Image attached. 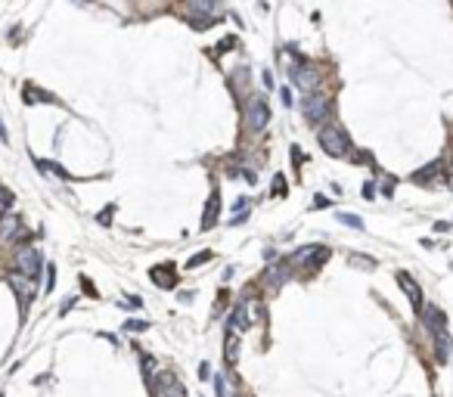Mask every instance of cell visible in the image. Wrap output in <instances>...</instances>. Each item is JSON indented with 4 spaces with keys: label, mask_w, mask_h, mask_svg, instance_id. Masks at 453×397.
Segmentation results:
<instances>
[{
    "label": "cell",
    "mask_w": 453,
    "mask_h": 397,
    "mask_svg": "<svg viewBox=\"0 0 453 397\" xmlns=\"http://www.w3.org/2000/svg\"><path fill=\"white\" fill-rule=\"evenodd\" d=\"M224 357H226V363H230V366H236V360H239V335H236V332H230V335H226Z\"/></svg>",
    "instance_id": "obj_16"
},
{
    "label": "cell",
    "mask_w": 453,
    "mask_h": 397,
    "mask_svg": "<svg viewBox=\"0 0 453 397\" xmlns=\"http://www.w3.org/2000/svg\"><path fill=\"white\" fill-rule=\"evenodd\" d=\"M289 81L295 84V87H301V90H307V94H310V90L320 87V72L301 59L298 65H292V69H289Z\"/></svg>",
    "instance_id": "obj_6"
},
{
    "label": "cell",
    "mask_w": 453,
    "mask_h": 397,
    "mask_svg": "<svg viewBox=\"0 0 453 397\" xmlns=\"http://www.w3.org/2000/svg\"><path fill=\"white\" fill-rule=\"evenodd\" d=\"M211 376V366H208V363H202V366H199V378H208Z\"/></svg>",
    "instance_id": "obj_31"
},
{
    "label": "cell",
    "mask_w": 453,
    "mask_h": 397,
    "mask_svg": "<svg viewBox=\"0 0 453 397\" xmlns=\"http://www.w3.org/2000/svg\"><path fill=\"white\" fill-rule=\"evenodd\" d=\"M38 168H40V171H47V174H53V177H72V174H65L59 165H53V162H44V158H38Z\"/></svg>",
    "instance_id": "obj_21"
},
{
    "label": "cell",
    "mask_w": 453,
    "mask_h": 397,
    "mask_svg": "<svg viewBox=\"0 0 453 397\" xmlns=\"http://www.w3.org/2000/svg\"><path fill=\"white\" fill-rule=\"evenodd\" d=\"M292 165H295V168L301 165V152H298V146H292Z\"/></svg>",
    "instance_id": "obj_32"
},
{
    "label": "cell",
    "mask_w": 453,
    "mask_h": 397,
    "mask_svg": "<svg viewBox=\"0 0 453 397\" xmlns=\"http://www.w3.org/2000/svg\"><path fill=\"white\" fill-rule=\"evenodd\" d=\"M16 267H19L22 276H28V280H38L40 270H44V261H40V251L31 248V246H22L16 251Z\"/></svg>",
    "instance_id": "obj_5"
},
{
    "label": "cell",
    "mask_w": 453,
    "mask_h": 397,
    "mask_svg": "<svg viewBox=\"0 0 453 397\" xmlns=\"http://www.w3.org/2000/svg\"><path fill=\"white\" fill-rule=\"evenodd\" d=\"M422 323L432 329V335L447 332V317H444V310H441V307H434V304H425V310H422Z\"/></svg>",
    "instance_id": "obj_10"
},
{
    "label": "cell",
    "mask_w": 453,
    "mask_h": 397,
    "mask_svg": "<svg viewBox=\"0 0 453 397\" xmlns=\"http://www.w3.org/2000/svg\"><path fill=\"white\" fill-rule=\"evenodd\" d=\"M332 205V199H326V196H314V208H329Z\"/></svg>",
    "instance_id": "obj_29"
},
{
    "label": "cell",
    "mask_w": 453,
    "mask_h": 397,
    "mask_svg": "<svg viewBox=\"0 0 453 397\" xmlns=\"http://www.w3.org/2000/svg\"><path fill=\"white\" fill-rule=\"evenodd\" d=\"M434 171H441V162H432L429 168H419V171L413 174V180H416V183H429L432 177H434Z\"/></svg>",
    "instance_id": "obj_20"
},
{
    "label": "cell",
    "mask_w": 453,
    "mask_h": 397,
    "mask_svg": "<svg viewBox=\"0 0 453 397\" xmlns=\"http://www.w3.org/2000/svg\"><path fill=\"white\" fill-rule=\"evenodd\" d=\"M245 205H248V199H245V196H239V199H236V205H233V208H236V211H242Z\"/></svg>",
    "instance_id": "obj_35"
},
{
    "label": "cell",
    "mask_w": 453,
    "mask_h": 397,
    "mask_svg": "<svg viewBox=\"0 0 453 397\" xmlns=\"http://www.w3.org/2000/svg\"><path fill=\"white\" fill-rule=\"evenodd\" d=\"M397 285H400V289L407 292L410 304H413V307L419 310V314H422V289H419V283H416V280H413V276H410V273H404V270H400V273H397Z\"/></svg>",
    "instance_id": "obj_9"
},
{
    "label": "cell",
    "mask_w": 453,
    "mask_h": 397,
    "mask_svg": "<svg viewBox=\"0 0 453 397\" xmlns=\"http://www.w3.org/2000/svg\"><path fill=\"white\" fill-rule=\"evenodd\" d=\"M109 217H112V208H106V211H99V224H109Z\"/></svg>",
    "instance_id": "obj_34"
},
{
    "label": "cell",
    "mask_w": 453,
    "mask_h": 397,
    "mask_svg": "<svg viewBox=\"0 0 453 397\" xmlns=\"http://www.w3.org/2000/svg\"><path fill=\"white\" fill-rule=\"evenodd\" d=\"M329 112H332V103L323 94H307L301 99V115H304L310 124H323L326 118H329Z\"/></svg>",
    "instance_id": "obj_3"
},
{
    "label": "cell",
    "mask_w": 453,
    "mask_h": 397,
    "mask_svg": "<svg viewBox=\"0 0 453 397\" xmlns=\"http://www.w3.org/2000/svg\"><path fill=\"white\" fill-rule=\"evenodd\" d=\"M6 283H10V289L16 292V298L22 301V307L35 301V280H28V276H22L19 270H13V273H6Z\"/></svg>",
    "instance_id": "obj_7"
},
{
    "label": "cell",
    "mask_w": 453,
    "mask_h": 397,
    "mask_svg": "<svg viewBox=\"0 0 453 397\" xmlns=\"http://www.w3.org/2000/svg\"><path fill=\"white\" fill-rule=\"evenodd\" d=\"M289 273H292V267L286 264V261H280L276 267H270V270H267V283H270L273 289H280V285L289 280Z\"/></svg>",
    "instance_id": "obj_13"
},
{
    "label": "cell",
    "mask_w": 453,
    "mask_h": 397,
    "mask_svg": "<svg viewBox=\"0 0 453 397\" xmlns=\"http://www.w3.org/2000/svg\"><path fill=\"white\" fill-rule=\"evenodd\" d=\"M450 344H453V339H450L447 332L434 335V348H438V363H447V357H450Z\"/></svg>",
    "instance_id": "obj_18"
},
{
    "label": "cell",
    "mask_w": 453,
    "mask_h": 397,
    "mask_svg": "<svg viewBox=\"0 0 453 397\" xmlns=\"http://www.w3.org/2000/svg\"><path fill=\"white\" fill-rule=\"evenodd\" d=\"M226 323H230V332H236V335H239V332H245V329H248L245 307H236V310H233V317L226 320Z\"/></svg>",
    "instance_id": "obj_17"
},
{
    "label": "cell",
    "mask_w": 453,
    "mask_h": 397,
    "mask_svg": "<svg viewBox=\"0 0 453 397\" xmlns=\"http://www.w3.org/2000/svg\"><path fill=\"white\" fill-rule=\"evenodd\" d=\"M351 264H357V267H366V270H373V267H376V261H370V258H360V255H354V258H351Z\"/></svg>",
    "instance_id": "obj_27"
},
{
    "label": "cell",
    "mask_w": 453,
    "mask_h": 397,
    "mask_svg": "<svg viewBox=\"0 0 453 397\" xmlns=\"http://www.w3.org/2000/svg\"><path fill=\"white\" fill-rule=\"evenodd\" d=\"M152 283L158 285V289H174V285H177V273H174L171 264L152 267Z\"/></svg>",
    "instance_id": "obj_12"
},
{
    "label": "cell",
    "mask_w": 453,
    "mask_h": 397,
    "mask_svg": "<svg viewBox=\"0 0 453 397\" xmlns=\"http://www.w3.org/2000/svg\"><path fill=\"white\" fill-rule=\"evenodd\" d=\"M245 124L248 131L261 133L267 124H270V106H267V99L261 94H251L248 103H245Z\"/></svg>",
    "instance_id": "obj_2"
},
{
    "label": "cell",
    "mask_w": 453,
    "mask_h": 397,
    "mask_svg": "<svg viewBox=\"0 0 453 397\" xmlns=\"http://www.w3.org/2000/svg\"><path fill=\"white\" fill-rule=\"evenodd\" d=\"M13 205V196H10V189H0V217H6V211H10Z\"/></svg>",
    "instance_id": "obj_24"
},
{
    "label": "cell",
    "mask_w": 453,
    "mask_h": 397,
    "mask_svg": "<svg viewBox=\"0 0 453 397\" xmlns=\"http://www.w3.org/2000/svg\"><path fill=\"white\" fill-rule=\"evenodd\" d=\"M317 140H320L323 152H326V155H332V158L348 155V149H351V137H348V131L341 128V124H326V128H320Z\"/></svg>",
    "instance_id": "obj_1"
},
{
    "label": "cell",
    "mask_w": 453,
    "mask_h": 397,
    "mask_svg": "<svg viewBox=\"0 0 453 397\" xmlns=\"http://www.w3.org/2000/svg\"><path fill=\"white\" fill-rule=\"evenodd\" d=\"M19 233H22V224H19L16 214L0 217V239H13V236H19Z\"/></svg>",
    "instance_id": "obj_14"
},
{
    "label": "cell",
    "mask_w": 453,
    "mask_h": 397,
    "mask_svg": "<svg viewBox=\"0 0 453 397\" xmlns=\"http://www.w3.org/2000/svg\"><path fill=\"white\" fill-rule=\"evenodd\" d=\"M205 261H211V251H202V255H192L187 261V267H199V264H205Z\"/></svg>",
    "instance_id": "obj_25"
},
{
    "label": "cell",
    "mask_w": 453,
    "mask_h": 397,
    "mask_svg": "<svg viewBox=\"0 0 453 397\" xmlns=\"http://www.w3.org/2000/svg\"><path fill=\"white\" fill-rule=\"evenodd\" d=\"M0 140H3V143H6V131H3V124H0Z\"/></svg>",
    "instance_id": "obj_36"
},
{
    "label": "cell",
    "mask_w": 453,
    "mask_h": 397,
    "mask_svg": "<svg viewBox=\"0 0 453 397\" xmlns=\"http://www.w3.org/2000/svg\"><path fill=\"white\" fill-rule=\"evenodd\" d=\"M22 94H25V103H59L53 94H44V90H38L35 84H25L22 87Z\"/></svg>",
    "instance_id": "obj_15"
},
{
    "label": "cell",
    "mask_w": 453,
    "mask_h": 397,
    "mask_svg": "<svg viewBox=\"0 0 453 397\" xmlns=\"http://www.w3.org/2000/svg\"><path fill=\"white\" fill-rule=\"evenodd\" d=\"M217 10V6L211 3V0H196V3H189L187 6V13H202L205 19H211V13Z\"/></svg>",
    "instance_id": "obj_19"
},
{
    "label": "cell",
    "mask_w": 453,
    "mask_h": 397,
    "mask_svg": "<svg viewBox=\"0 0 453 397\" xmlns=\"http://www.w3.org/2000/svg\"><path fill=\"white\" fill-rule=\"evenodd\" d=\"M339 221H341V224H348V227H354V230H363V221H360V214H348V211H341Z\"/></svg>",
    "instance_id": "obj_23"
},
{
    "label": "cell",
    "mask_w": 453,
    "mask_h": 397,
    "mask_svg": "<svg viewBox=\"0 0 453 397\" xmlns=\"http://www.w3.org/2000/svg\"><path fill=\"white\" fill-rule=\"evenodd\" d=\"M326 261H329V248H323V246H304L292 255V264H301L307 273H317Z\"/></svg>",
    "instance_id": "obj_4"
},
{
    "label": "cell",
    "mask_w": 453,
    "mask_h": 397,
    "mask_svg": "<svg viewBox=\"0 0 453 397\" xmlns=\"http://www.w3.org/2000/svg\"><path fill=\"white\" fill-rule=\"evenodd\" d=\"M217 214H221V189H211V196H208V205H205V214H202V230H211V227L217 224Z\"/></svg>",
    "instance_id": "obj_11"
},
{
    "label": "cell",
    "mask_w": 453,
    "mask_h": 397,
    "mask_svg": "<svg viewBox=\"0 0 453 397\" xmlns=\"http://www.w3.org/2000/svg\"><path fill=\"white\" fill-rule=\"evenodd\" d=\"M373 196H376V183L366 180V183H363V199H373Z\"/></svg>",
    "instance_id": "obj_28"
},
{
    "label": "cell",
    "mask_w": 453,
    "mask_h": 397,
    "mask_svg": "<svg viewBox=\"0 0 453 397\" xmlns=\"http://www.w3.org/2000/svg\"><path fill=\"white\" fill-rule=\"evenodd\" d=\"M280 96H283V106H292V103H295V99H292V90H289V87H283V90H280Z\"/></svg>",
    "instance_id": "obj_30"
},
{
    "label": "cell",
    "mask_w": 453,
    "mask_h": 397,
    "mask_svg": "<svg viewBox=\"0 0 453 397\" xmlns=\"http://www.w3.org/2000/svg\"><path fill=\"white\" fill-rule=\"evenodd\" d=\"M155 394L158 397H187V388H183V382H180L177 376L158 373L155 376Z\"/></svg>",
    "instance_id": "obj_8"
},
{
    "label": "cell",
    "mask_w": 453,
    "mask_h": 397,
    "mask_svg": "<svg viewBox=\"0 0 453 397\" xmlns=\"http://www.w3.org/2000/svg\"><path fill=\"white\" fill-rule=\"evenodd\" d=\"M270 189H273V196L286 199V192H289V183H286V177H283V174H276V177H273V187H270Z\"/></svg>",
    "instance_id": "obj_22"
},
{
    "label": "cell",
    "mask_w": 453,
    "mask_h": 397,
    "mask_svg": "<svg viewBox=\"0 0 453 397\" xmlns=\"http://www.w3.org/2000/svg\"><path fill=\"white\" fill-rule=\"evenodd\" d=\"M124 326H128L131 332H143V329H149V323H143V320H128Z\"/></svg>",
    "instance_id": "obj_26"
},
{
    "label": "cell",
    "mask_w": 453,
    "mask_h": 397,
    "mask_svg": "<svg viewBox=\"0 0 453 397\" xmlns=\"http://www.w3.org/2000/svg\"><path fill=\"white\" fill-rule=\"evenodd\" d=\"M149 369H152V357H146V354H143V376H149Z\"/></svg>",
    "instance_id": "obj_33"
}]
</instances>
